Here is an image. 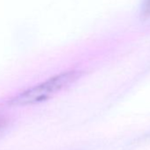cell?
<instances>
[{
  "instance_id": "obj_1",
  "label": "cell",
  "mask_w": 150,
  "mask_h": 150,
  "mask_svg": "<svg viewBox=\"0 0 150 150\" xmlns=\"http://www.w3.org/2000/svg\"><path fill=\"white\" fill-rule=\"evenodd\" d=\"M81 71H68L61 72L37 84L9 100L10 105L24 106L46 101L64 89L71 86L81 77Z\"/></svg>"
},
{
  "instance_id": "obj_2",
  "label": "cell",
  "mask_w": 150,
  "mask_h": 150,
  "mask_svg": "<svg viewBox=\"0 0 150 150\" xmlns=\"http://www.w3.org/2000/svg\"><path fill=\"white\" fill-rule=\"evenodd\" d=\"M144 13L150 16V0H146L145 6H144Z\"/></svg>"
}]
</instances>
